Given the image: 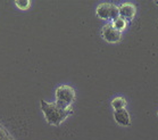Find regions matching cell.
I'll use <instances>...</instances> for the list:
<instances>
[{
  "label": "cell",
  "mask_w": 158,
  "mask_h": 140,
  "mask_svg": "<svg viewBox=\"0 0 158 140\" xmlns=\"http://www.w3.org/2000/svg\"><path fill=\"white\" fill-rule=\"evenodd\" d=\"M41 111L43 116L49 124L55 126L60 125L65 120L72 114L71 108H61L56 103H48L41 99Z\"/></svg>",
  "instance_id": "cell-1"
},
{
  "label": "cell",
  "mask_w": 158,
  "mask_h": 140,
  "mask_svg": "<svg viewBox=\"0 0 158 140\" xmlns=\"http://www.w3.org/2000/svg\"><path fill=\"white\" fill-rule=\"evenodd\" d=\"M75 99V90L69 86H60L56 89V104L61 108H71Z\"/></svg>",
  "instance_id": "cell-2"
},
{
  "label": "cell",
  "mask_w": 158,
  "mask_h": 140,
  "mask_svg": "<svg viewBox=\"0 0 158 140\" xmlns=\"http://www.w3.org/2000/svg\"><path fill=\"white\" fill-rule=\"evenodd\" d=\"M96 14L101 19H116L119 17V11L118 7L114 4H109V2H104V4L98 5L97 9H96Z\"/></svg>",
  "instance_id": "cell-3"
},
{
  "label": "cell",
  "mask_w": 158,
  "mask_h": 140,
  "mask_svg": "<svg viewBox=\"0 0 158 140\" xmlns=\"http://www.w3.org/2000/svg\"><path fill=\"white\" fill-rule=\"evenodd\" d=\"M101 36L104 38V40H106L107 42L110 43H115L118 42L119 40L122 39V32L116 30L111 23H108L102 28V31H101Z\"/></svg>",
  "instance_id": "cell-4"
},
{
  "label": "cell",
  "mask_w": 158,
  "mask_h": 140,
  "mask_svg": "<svg viewBox=\"0 0 158 140\" xmlns=\"http://www.w3.org/2000/svg\"><path fill=\"white\" fill-rule=\"evenodd\" d=\"M119 11V17H122L123 19H125L126 22H131L135 16L137 9L135 6L131 2H124L121 6H118Z\"/></svg>",
  "instance_id": "cell-5"
},
{
  "label": "cell",
  "mask_w": 158,
  "mask_h": 140,
  "mask_svg": "<svg viewBox=\"0 0 158 140\" xmlns=\"http://www.w3.org/2000/svg\"><path fill=\"white\" fill-rule=\"evenodd\" d=\"M114 120L116 123H118L122 126H130L131 125V117L125 108L114 111Z\"/></svg>",
  "instance_id": "cell-6"
},
{
  "label": "cell",
  "mask_w": 158,
  "mask_h": 140,
  "mask_svg": "<svg viewBox=\"0 0 158 140\" xmlns=\"http://www.w3.org/2000/svg\"><path fill=\"white\" fill-rule=\"evenodd\" d=\"M111 106L114 108V111H117V109H122V108H125L126 106V100L125 98L123 97H116L113 99L111 101Z\"/></svg>",
  "instance_id": "cell-7"
},
{
  "label": "cell",
  "mask_w": 158,
  "mask_h": 140,
  "mask_svg": "<svg viewBox=\"0 0 158 140\" xmlns=\"http://www.w3.org/2000/svg\"><path fill=\"white\" fill-rule=\"evenodd\" d=\"M111 24H113V26H114L116 30H118L121 32H122L123 30H125V28H126V21L123 19L122 17H117L116 19H114Z\"/></svg>",
  "instance_id": "cell-8"
},
{
  "label": "cell",
  "mask_w": 158,
  "mask_h": 140,
  "mask_svg": "<svg viewBox=\"0 0 158 140\" xmlns=\"http://www.w3.org/2000/svg\"><path fill=\"white\" fill-rule=\"evenodd\" d=\"M0 140H15V138L8 132L1 123H0Z\"/></svg>",
  "instance_id": "cell-9"
},
{
  "label": "cell",
  "mask_w": 158,
  "mask_h": 140,
  "mask_svg": "<svg viewBox=\"0 0 158 140\" xmlns=\"http://www.w3.org/2000/svg\"><path fill=\"white\" fill-rule=\"evenodd\" d=\"M15 5L17 6V8L22 9V11H24V9H27L30 7V0H15Z\"/></svg>",
  "instance_id": "cell-10"
},
{
  "label": "cell",
  "mask_w": 158,
  "mask_h": 140,
  "mask_svg": "<svg viewBox=\"0 0 158 140\" xmlns=\"http://www.w3.org/2000/svg\"><path fill=\"white\" fill-rule=\"evenodd\" d=\"M155 4H156L158 6V0H156V1H155Z\"/></svg>",
  "instance_id": "cell-11"
},
{
  "label": "cell",
  "mask_w": 158,
  "mask_h": 140,
  "mask_svg": "<svg viewBox=\"0 0 158 140\" xmlns=\"http://www.w3.org/2000/svg\"><path fill=\"white\" fill-rule=\"evenodd\" d=\"M157 115H158V112H157Z\"/></svg>",
  "instance_id": "cell-12"
}]
</instances>
